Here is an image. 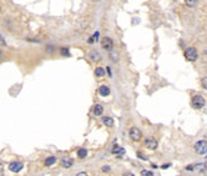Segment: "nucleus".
I'll return each mask as SVG.
<instances>
[{"mask_svg": "<svg viewBox=\"0 0 207 176\" xmlns=\"http://www.w3.org/2000/svg\"><path fill=\"white\" fill-rule=\"evenodd\" d=\"M193 150L197 155H206L207 154V141L205 140H198L193 145Z\"/></svg>", "mask_w": 207, "mask_h": 176, "instance_id": "1", "label": "nucleus"}, {"mask_svg": "<svg viewBox=\"0 0 207 176\" xmlns=\"http://www.w3.org/2000/svg\"><path fill=\"white\" fill-rule=\"evenodd\" d=\"M205 104H206V100H205V97L201 95H195L192 97V100H191V106L193 109H197V110L204 107Z\"/></svg>", "mask_w": 207, "mask_h": 176, "instance_id": "2", "label": "nucleus"}, {"mask_svg": "<svg viewBox=\"0 0 207 176\" xmlns=\"http://www.w3.org/2000/svg\"><path fill=\"white\" fill-rule=\"evenodd\" d=\"M197 56H198V54H197V50L195 48H187L185 50V59L187 61H190V63L196 61Z\"/></svg>", "mask_w": 207, "mask_h": 176, "instance_id": "3", "label": "nucleus"}, {"mask_svg": "<svg viewBox=\"0 0 207 176\" xmlns=\"http://www.w3.org/2000/svg\"><path fill=\"white\" fill-rule=\"evenodd\" d=\"M129 135H130V139L132 141H141V139H142V133H141V130L140 129H137V127H131L130 131H129Z\"/></svg>", "mask_w": 207, "mask_h": 176, "instance_id": "4", "label": "nucleus"}, {"mask_svg": "<svg viewBox=\"0 0 207 176\" xmlns=\"http://www.w3.org/2000/svg\"><path fill=\"white\" fill-rule=\"evenodd\" d=\"M22 167H24V164L21 162V161H13V162L9 164V170L11 172H20L22 170Z\"/></svg>", "mask_w": 207, "mask_h": 176, "instance_id": "5", "label": "nucleus"}, {"mask_svg": "<svg viewBox=\"0 0 207 176\" xmlns=\"http://www.w3.org/2000/svg\"><path fill=\"white\" fill-rule=\"evenodd\" d=\"M101 46H102L104 50L106 51H111L112 50V46H114V43H112V40L110 37H104L102 41H101Z\"/></svg>", "mask_w": 207, "mask_h": 176, "instance_id": "6", "label": "nucleus"}, {"mask_svg": "<svg viewBox=\"0 0 207 176\" xmlns=\"http://www.w3.org/2000/svg\"><path fill=\"white\" fill-rule=\"evenodd\" d=\"M145 146L149 150H156L157 146H159V142H157L156 139H146L145 140Z\"/></svg>", "mask_w": 207, "mask_h": 176, "instance_id": "7", "label": "nucleus"}, {"mask_svg": "<svg viewBox=\"0 0 207 176\" xmlns=\"http://www.w3.org/2000/svg\"><path fill=\"white\" fill-rule=\"evenodd\" d=\"M99 92H100V95H101V96L106 97V96L110 95L111 90H110V88H109V86H106V85H101L100 88H99Z\"/></svg>", "mask_w": 207, "mask_h": 176, "instance_id": "8", "label": "nucleus"}, {"mask_svg": "<svg viewBox=\"0 0 207 176\" xmlns=\"http://www.w3.org/2000/svg\"><path fill=\"white\" fill-rule=\"evenodd\" d=\"M92 112H94V115H95V116H101V115L104 114V106H102V105H100V104L95 105V106H94Z\"/></svg>", "mask_w": 207, "mask_h": 176, "instance_id": "9", "label": "nucleus"}, {"mask_svg": "<svg viewBox=\"0 0 207 176\" xmlns=\"http://www.w3.org/2000/svg\"><path fill=\"white\" fill-rule=\"evenodd\" d=\"M101 121H102L104 125L107 126V127H112V126H114V119L110 118V116H104Z\"/></svg>", "mask_w": 207, "mask_h": 176, "instance_id": "10", "label": "nucleus"}, {"mask_svg": "<svg viewBox=\"0 0 207 176\" xmlns=\"http://www.w3.org/2000/svg\"><path fill=\"white\" fill-rule=\"evenodd\" d=\"M56 162V157L55 156H49V157H46V159H45V161H44V165L45 166H52V165H54Z\"/></svg>", "mask_w": 207, "mask_h": 176, "instance_id": "11", "label": "nucleus"}, {"mask_svg": "<svg viewBox=\"0 0 207 176\" xmlns=\"http://www.w3.org/2000/svg\"><path fill=\"white\" fill-rule=\"evenodd\" d=\"M73 164H74V161L71 160V159H62V161H61L62 167H65V169L71 167V166H73Z\"/></svg>", "mask_w": 207, "mask_h": 176, "instance_id": "12", "label": "nucleus"}, {"mask_svg": "<svg viewBox=\"0 0 207 176\" xmlns=\"http://www.w3.org/2000/svg\"><path fill=\"white\" fill-rule=\"evenodd\" d=\"M124 152H125V150H124L122 147H120L117 144L114 145V147H112V154H115V155H119V154H124Z\"/></svg>", "mask_w": 207, "mask_h": 176, "instance_id": "13", "label": "nucleus"}, {"mask_svg": "<svg viewBox=\"0 0 207 176\" xmlns=\"http://www.w3.org/2000/svg\"><path fill=\"white\" fill-rule=\"evenodd\" d=\"M88 156V150L86 149H79L77 150V157L79 159H85Z\"/></svg>", "mask_w": 207, "mask_h": 176, "instance_id": "14", "label": "nucleus"}, {"mask_svg": "<svg viewBox=\"0 0 207 176\" xmlns=\"http://www.w3.org/2000/svg\"><path fill=\"white\" fill-rule=\"evenodd\" d=\"M89 58L91 59V61H97V60H100V55L97 54L95 50H94V51H91V52L89 54Z\"/></svg>", "mask_w": 207, "mask_h": 176, "instance_id": "15", "label": "nucleus"}, {"mask_svg": "<svg viewBox=\"0 0 207 176\" xmlns=\"http://www.w3.org/2000/svg\"><path fill=\"white\" fill-rule=\"evenodd\" d=\"M95 75H96L97 77H102L104 75H105L104 67H96V69H95Z\"/></svg>", "mask_w": 207, "mask_h": 176, "instance_id": "16", "label": "nucleus"}, {"mask_svg": "<svg viewBox=\"0 0 207 176\" xmlns=\"http://www.w3.org/2000/svg\"><path fill=\"white\" fill-rule=\"evenodd\" d=\"M185 4L189 7H195L198 4V0H185Z\"/></svg>", "mask_w": 207, "mask_h": 176, "instance_id": "17", "label": "nucleus"}, {"mask_svg": "<svg viewBox=\"0 0 207 176\" xmlns=\"http://www.w3.org/2000/svg\"><path fill=\"white\" fill-rule=\"evenodd\" d=\"M201 85H202V88L207 90V77L202 79V80H201Z\"/></svg>", "mask_w": 207, "mask_h": 176, "instance_id": "18", "label": "nucleus"}, {"mask_svg": "<svg viewBox=\"0 0 207 176\" xmlns=\"http://www.w3.org/2000/svg\"><path fill=\"white\" fill-rule=\"evenodd\" d=\"M141 175H142V176H152V175H153V172L147 171V170H144V171L141 172Z\"/></svg>", "mask_w": 207, "mask_h": 176, "instance_id": "19", "label": "nucleus"}, {"mask_svg": "<svg viewBox=\"0 0 207 176\" xmlns=\"http://www.w3.org/2000/svg\"><path fill=\"white\" fill-rule=\"evenodd\" d=\"M61 55H65V56H70V52L67 49H61Z\"/></svg>", "mask_w": 207, "mask_h": 176, "instance_id": "20", "label": "nucleus"}, {"mask_svg": "<svg viewBox=\"0 0 207 176\" xmlns=\"http://www.w3.org/2000/svg\"><path fill=\"white\" fill-rule=\"evenodd\" d=\"M4 171H5V169H4V165L0 162V176L4 175Z\"/></svg>", "mask_w": 207, "mask_h": 176, "instance_id": "21", "label": "nucleus"}, {"mask_svg": "<svg viewBox=\"0 0 207 176\" xmlns=\"http://www.w3.org/2000/svg\"><path fill=\"white\" fill-rule=\"evenodd\" d=\"M110 170H111L110 166H104V167H102V171H104V172H110Z\"/></svg>", "mask_w": 207, "mask_h": 176, "instance_id": "22", "label": "nucleus"}, {"mask_svg": "<svg viewBox=\"0 0 207 176\" xmlns=\"http://www.w3.org/2000/svg\"><path fill=\"white\" fill-rule=\"evenodd\" d=\"M0 45H6V43H5V39L0 35Z\"/></svg>", "mask_w": 207, "mask_h": 176, "instance_id": "23", "label": "nucleus"}, {"mask_svg": "<svg viewBox=\"0 0 207 176\" xmlns=\"http://www.w3.org/2000/svg\"><path fill=\"white\" fill-rule=\"evenodd\" d=\"M84 175H88V174H86V172H79L77 174V176H84Z\"/></svg>", "mask_w": 207, "mask_h": 176, "instance_id": "24", "label": "nucleus"}, {"mask_svg": "<svg viewBox=\"0 0 207 176\" xmlns=\"http://www.w3.org/2000/svg\"><path fill=\"white\" fill-rule=\"evenodd\" d=\"M95 3H100V1H102V0H94Z\"/></svg>", "mask_w": 207, "mask_h": 176, "instance_id": "25", "label": "nucleus"}, {"mask_svg": "<svg viewBox=\"0 0 207 176\" xmlns=\"http://www.w3.org/2000/svg\"><path fill=\"white\" fill-rule=\"evenodd\" d=\"M0 56H1V51H0Z\"/></svg>", "mask_w": 207, "mask_h": 176, "instance_id": "26", "label": "nucleus"}, {"mask_svg": "<svg viewBox=\"0 0 207 176\" xmlns=\"http://www.w3.org/2000/svg\"><path fill=\"white\" fill-rule=\"evenodd\" d=\"M205 52H206V55H207V50H206V51H205Z\"/></svg>", "mask_w": 207, "mask_h": 176, "instance_id": "27", "label": "nucleus"}]
</instances>
